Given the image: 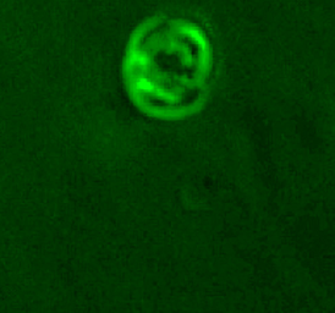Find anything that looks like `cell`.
<instances>
[{"mask_svg": "<svg viewBox=\"0 0 335 313\" xmlns=\"http://www.w3.org/2000/svg\"><path fill=\"white\" fill-rule=\"evenodd\" d=\"M213 49L196 23L154 17L134 31L122 74L129 96L154 115L177 116L192 110L213 77Z\"/></svg>", "mask_w": 335, "mask_h": 313, "instance_id": "6da1fadb", "label": "cell"}]
</instances>
